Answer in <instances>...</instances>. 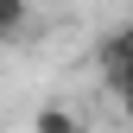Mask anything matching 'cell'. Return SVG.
Returning <instances> with one entry per match:
<instances>
[{"mask_svg":"<svg viewBox=\"0 0 133 133\" xmlns=\"http://www.w3.org/2000/svg\"><path fill=\"white\" fill-rule=\"evenodd\" d=\"M95 63H102V82L114 89V102H121L127 127H133V25H114L102 38V51H95Z\"/></svg>","mask_w":133,"mask_h":133,"instance_id":"cell-1","label":"cell"},{"mask_svg":"<svg viewBox=\"0 0 133 133\" xmlns=\"http://www.w3.org/2000/svg\"><path fill=\"white\" fill-rule=\"evenodd\" d=\"M32 19V0H0V38H19Z\"/></svg>","mask_w":133,"mask_h":133,"instance_id":"cell-2","label":"cell"},{"mask_svg":"<svg viewBox=\"0 0 133 133\" xmlns=\"http://www.w3.org/2000/svg\"><path fill=\"white\" fill-rule=\"evenodd\" d=\"M32 127H38V133H82L70 108H38V121H32Z\"/></svg>","mask_w":133,"mask_h":133,"instance_id":"cell-3","label":"cell"}]
</instances>
